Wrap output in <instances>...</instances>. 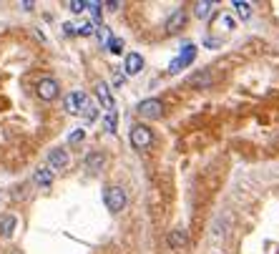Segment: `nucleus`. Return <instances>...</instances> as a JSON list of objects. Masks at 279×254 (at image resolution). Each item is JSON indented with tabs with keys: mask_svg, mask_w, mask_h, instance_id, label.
Wrapping results in <instances>:
<instances>
[{
	"mask_svg": "<svg viewBox=\"0 0 279 254\" xmlns=\"http://www.w3.org/2000/svg\"><path fill=\"white\" fill-rule=\"evenodd\" d=\"M129 141H131V146H134V149L143 151V149H148V146L153 144V134H151V129H148V126H143V123H136V126H131Z\"/></svg>",
	"mask_w": 279,
	"mask_h": 254,
	"instance_id": "obj_1",
	"label": "nucleus"
},
{
	"mask_svg": "<svg viewBox=\"0 0 279 254\" xmlns=\"http://www.w3.org/2000/svg\"><path fill=\"white\" fill-rule=\"evenodd\" d=\"M35 93H38V98L41 101H46V103H51V101H56L58 98V93H61V86H58V81L56 78H41L35 83Z\"/></svg>",
	"mask_w": 279,
	"mask_h": 254,
	"instance_id": "obj_2",
	"label": "nucleus"
},
{
	"mask_svg": "<svg viewBox=\"0 0 279 254\" xmlns=\"http://www.w3.org/2000/svg\"><path fill=\"white\" fill-rule=\"evenodd\" d=\"M103 201H106V206L111 209V211H121L124 206H126V191L121 189V186H106V191H103Z\"/></svg>",
	"mask_w": 279,
	"mask_h": 254,
	"instance_id": "obj_3",
	"label": "nucleus"
},
{
	"mask_svg": "<svg viewBox=\"0 0 279 254\" xmlns=\"http://www.w3.org/2000/svg\"><path fill=\"white\" fill-rule=\"evenodd\" d=\"M136 111H139V116H141V118H151V121H156V118H161V116H164V103L158 101V98H146V101H141V103L136 106Z\"/></svg>",
	"mask_w": 279,
	"mask_h": 254,
	"instance_id": "obj_4",
	"label": "nucleus"
},
{
	"mask_svg": "<svg viewBox=\"0 0 279 254\" xmlns=\"http://www.w3.org/2000/svg\"><path fill=\"white\" fill-rule=\"evenodd\" d=\"M86 103H88V93H86V91H70V93L66 96V113L81 116V111H83Z\"/></svg>",
	"mask_w": 279,
	"mask_h": 254,
	"instance_id": "obj_5",
	"label": "nucleus"
},
{
	"mask_svg": "<svg viewBox=\"0 0 279 254\" xmlns=\"http://www.w3.org/2000/svg\"><path fill=\"white\" fill-rule=\"evenodd\" d=\"M194 58H196V46H194V43H186V46L181 48V53L169 63V73H179V71H181V68H186Z\"/></svg>",
	"mask_w": 279,
	"mask_h": 254,
	"instance_id": "obj_6",
	"label": "nucleus"
},
{
	"mask_svg": "<svg viewBox=\"0 0 279 254\" xmlns=\"http://www.w3.org/2000/svg\"><path fill=\"white\" fill-rule=\"evenodd\" d=\"M68 151L66 149H53L51 154H48V169L51 171H63V169L68 166Z\"/></svg>",
	"mask_w": 279,
	"mask_h": 254,
	"instance_id": "obj_7",
	"label": "nucleus"
},
{
	"mask_svg": "<svg viewBox=\"0 0 279 254\" xmlns=\"http://www.w3.org/2000/svg\"><path fill=\"white\" fill-rule=\"evenodd\" d=\"M96 96H98L101 106H103V108H106L108 113H116V101H113V96H111V88H108V83L98 81V86H96Z\"/></svg>",
	"mask_w": 279,
	"mask_h": 254,
	"instance_id": "obj_8",
	"label": "nucleus"
},
{
	"mask_svg": "<svg viewBox=\"0 0 279 254\" xmlns=\"http://www.w3.org/2000/svg\"><path fill=\"white\" fill-rule=\"evenodd\" d=\"M186 25V10L184 8H176L171 15H169V20H166V33H179L181 28Z\"/></svg>",
	"mask_w": 279,
	"mask_h": 254,
	"instance_id": "obj_9",
	"label": "nucleus"
},
{
	"mask_svg": "<svg viewBox=\"0 0 279 254\" xmlns=\"http://www.w3.org/2000/svg\"><path fill=\"white\" fill-rule=\"evenodd\" d=\"M141 68H143V58H141V53H129V56H126V61H124V71H126V76H136V73H141Z\"/></svg>",
	"mask_w": 279,
	"mask_h": 254,
	"instance_id": "obj_10",
	"label": "nucleus"
},
{
	"mask_svg": "<svg viewBox=\"0 0 279 254\" xmlns=\"http://www.w3.org/2000/svg\"><path fill=\"white\" fill-rule=\"evenodd\" d=\"M33 181L41 186V189H48L53 184V171L48 166H41V169H35V174H33Z\"/></svg>",
	"mask_w": 279,
	"mask_h": 254,
	"instance_id": "obj_11",
	"label": "nucleus"
},
{
	"mask_svg": "<svg viewBox=\"0 0 279 254\" xmlns=\"http://www.w3.org/2000/svg\"><path fill=\"white\" fill-rule=\"evenodd\" d=\"M15 227H18V219L13 214L0 217V237H3V239H10L15 234Z\"/></svg>",
	"mask_w": 279,
	"mask_h": 254,
	"instance_id": "obj_12",
	"label": "nucleus"
},
{
	"mask_svg": "<svg viewBox=\"0 0 279 254\" xmlns=\"http://www.w3.org/2000/svg\"><path fill=\"white\" fill-rule=\"evenodd\" d=\"M189 83H191L194 88H209L211 83H214V78H211L209 71H199V73H194V76L189 78Z\"/></svg>",
	"mask_w": 279,
	"mask_h": 254,
	"instance_id": "obj_13",
	"label": "nucleus"
},
{
	"mask_svg": "<svg viewBox=\"0 0 279 254\" xmlns=\"http://www.w3.org/2000/svg\"><path fill=\"white\" fill-rule=\"evenodd\" d=\"M103 164H106V156L101 154V151H91L88 156H86V169H88V171H101V169H103Z\"/></svg>",
	"mask_w": 279,
	"mask_h": 254,
	"instance_id": "obj_14",
	"label": "nucleus"
},
{
	"mask_svg": "<svg viewBox=\"0 0 279 254\" xmlns=\"http://www.w3.org/2000/svg\"><path fill=\"white\" fill-rule=\"evenodd\" d=\"M189 244V234L184 232V229H171L169 232V247L171 249H181V247H186Z\"/></svg>",
	"mask_w": 279,
	"mask_h": 254,
	"instance_id": "obj_15",
	"label": "nucleus"
},
{
	"mask_svg": "<svg viewBox=\"0 0 279 254\" xmlns=\"http://www.w3.org/2000/svg\"><path fill=\"white\" fill-rule=\"evenodd\" d=\"M214 13V3H211V0H199V3H194V15L196 18H209Z\"/></svg>",
	"mask_w": 279,
	"mask_h": 254,
	"instance_id": "obj_16",
	"label": "nucleus"
},
{
	"mask_svg": "<svg viewBox=\"0 0 279 254\" xmlns=\"http://www.w3.org/2000/svg\"><path fill=\"white\" fill-rule=\"evenodd\" d=\"M234 10H236V15L242 18V20H249L252 18V3H247V0H234Z\"/></svg>",
	"mask_w": 279,
	"mask_h": 254,
	"instance_id": "obj_17",
	"label": "nucleus"
},
{
	"mask_svg": "<svg viewBox=\"0 0 279 254\" xmlns=\"http://www.w3.org/2000/svg\"><path fill=\"white\" fill-rule=\"evenodd\" d=\"M81 113H83V121H86V123H91V121H96V116H98V106L88 98V103L83 106V111H81Z\"/></svg>",
	"mask_w": 279,
	"mask_h": 254,
	"instance_id": "obj_18",
	"label": "nucleus"
},
{
	"mask_svg": "<svg viewBox=\"0 0 279 254\" xmlns=\"http://www.w3.org/2000/svg\"><path fill=\"white\" fill-rule=\"evenodd\" d=\"M83 139H86V129H75V131L68 136V144H70V146H78Z\"/></svg>",
	"mask_w": 279,
	"mask_h": 254,
	"instance_id": "obj_19",
	"label": "nucleus"
},
{
	"mask_svg": "<svg viewBox=\"0 0 279 254\" xmlns=\"http://www.w3.org/2000/svg\"><path fill=\"white\" fill-rule=\"evenodd\" d=\"M96 35H98V40H101L103 46H108V43H111V30H108L106 25H98V28H96Z\"/></svg>",
	"mask_w": 279,
	"mask_h": 254,
	"instance_id": "obj_20",
	"label": "nucleus"
},
{
	"mask_svg": "<svg viewBox=\"0 0 279 254\" xmlns=\"http://www.w3.org/2000/svg\"><path fill=\"white\" fill-rule=\"evenodd\" d=\"M106 48H108L111 53H116V56H118V53L124 51V40H121V38H111V43H108Z\"/></svg>",
	"mask_w": 279,
	"mask_h": 254,
	"instance_id": "obj_21",
	"label": "nucleus"
},
{
	"mask_svg": "<svg viewBox=\"0 0 279 254\" xmlns=\"http://www.w3.org/2000/svg\"><path fill=\"white\" fill-rule=\"evenodd\" d=\"M86 8H91V13H93V18H96V23L101 20V3H96V0H86Z\"/></svg>",
	"mask_w": 279,
	"mask_h": 254,
	"instance_id": "obj_22",
	"label": "nucleus"
},
{
	"mask_svg": "<svg viewBox=\"0 0 279 254\" xmlns=\"http://www.w3.org/2000/svg\"><path fill=\"white\" fill-rule=\"evenodd\" d=\"M96 33V28H93V23H81L75 28V35H93Z\"/></svg>",
	"mask_w": 279,
	"mask_h": 254,
	"instance_id": "obj_23",
	"label": "nucleus"
},
{
	"mask_svg": "<svg viewBox=\"0 0 279 254\" xmlns=\"http://www.w3.org/2000/svg\"><path fill=\"white\" fill-rule=\"evenodd\" d=\"M68 8L73 13H83L86 10V0H68Z\"/></svg>",
	"mask_w": 279,
	"mask_h": 254,
	"instance_id": "obj_24",
	"label": "nucleus"
},
{
	"mask_svg": "<svg viewBox=\"0 0 279 254\" xmlns=\"http://www.w3.org/2000/svg\"><path fill=\"white\" fill-rule=\"evenodd\" d=\"M103 126H106V131H108V134H113V131H116V113H108V116H106V121H103Z\"/></svg>",
	"mask_w": 279,
	"mask_h": 254,
	"instance_id": "obj_25",
	"label": "nucleus"
},
{
	"mask_svg": "<svg viewBox=\"0 0 279 254\" xmlns=\"http://www.w3.org/2000/svg\"><path fill=\"white\" fill-rule=\"evenodd\" d=\"M219 25H224V30H231V28H234V20H231L229 15H221V18H219Z\"/></svg>",
	"mask_w": 279,
	"mask_h": 254,
	"instance_id": "obj_26",
	"label": "nucleus"
},
{
	"mask_svg": "<svg viewBox=\"0 0 279 254\" xmlns=\"http://www.w3.org/2000/svg\"><path fill=\"white\" fill-rule=\"evenodd\" d=\"M124 81H126V78H124L121 73H116V78H113V86H116V88H121V86H124Z\"/></svg>",
	"mask_w": 279,
	"mask_h": 254,
	"instance_id": "obj_27",
	"label": "nucleus"
},
{
	"mask_svg": "<svg viewBox=\"0 0 279 254\" xmlns=\"http://www.w3.org/2000/svg\"><path fill=\"white\" fill-rule=\"evenodd\" d=\"M106 8H108V10H118V8H121V3H118V0H108Z\"/></svg>",
	"mask_w": 279,
	"mask_h": 254,
	"instance_id": "obj_28",
	"label": "nucleus"
},
{
	"mask_svg": "<svg viewBox=\"0 0 279 254\" xmlns=\"http://www.w3.org/2000/svg\"><path fill=\"white\" fill-rule=\"evenodd\" d=\"M63 28H66V33H68V35H75V25H70V23H66Z\"/></svg>",
	"mask_w": 279,
	"mask_h": 254,
	"instance_id": "obj_29",
	"label": "nucleus"
}]
</instances>
